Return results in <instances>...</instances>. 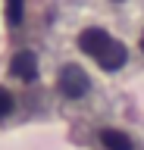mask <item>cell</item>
Segmentation results:
<instances>
[{
  "label": "cell",
  "instance_id": "6da1fadb",
  "mask_svg": "<svg viewBox=\"0 0 144 150\" xmlns=\"http://www.w3.org/2000/svg\"><path fill=\"white\" fill-rule=\"evenodd\" d=\"M57 84H60V91L66 94V97H72V100H78V97H85V94L91 91V78H88V72L82 69V66H75V63H69V66L60 69Z\"/></svg>",
  "mask_w": 144,
  "mask_h": 150
},
{
  "label": "cell",
  "instance_id": "7a4b0ae2",
  "mask_svg": "<svg viewBox=\"0 0 144 150\" xmlns=\"http://www.w3.org/2000/svg\"><path fill=\"white\" fill-rule=\"evenodd\" d=\"M10 75H16L19 81H35L38 78V56L31 50H19L10 59Z\"/></svg>",
  "mask_w": 144,
  "mask_h": 150
},
{
  "label": "cell",
  "instance_id": "3957f363",
  "mask_svg": "<svg viewBox=\"0 0 144 150\" xmlns=\"http://www.w3.org/2000/svg\"><path fill=\"white\" fill-rule=\"evenodd\" d=\"M125 59H128V50H125L122 41H110V44L100 50V56H97V63H100L104 72H119L125 66Z\"/></svg>",
  "mask_w": 144,
  "mask_h": 150
},
{
  "label": "cell",
  "instance_id": "277c9868",
  "mask_svg": "<svg viewBox=\"0 0 144 150\" xmlns=\"http://www.w3.org/2000/svg\"><path fill=\"white\" fill-rule=\"evenodd\" d=\"M110 41H113V38L106 35L104 28H85V31L78 35V47H82L88 56H94V59L100 56V50H104Z\"/></svg>",
  "mask_w": 144,
  "mask_h": 150
},
{
  "label": "cell",
  "instance_id": "5b68a950",
  "mask_svg": "<svg viewBox=\"0 0 144 150\" xmlns=\"http://www.w3.org/2000/svg\"><path fill=\"white\" fill-rule=\"evenodd\" d=\"M97 141H100L104 150H135V141L128 138L125 131H119V128H100Z\"/></svg>",
  "mask_w": 144,
  "mask_h": 150
},
{
  "label": "cell",
  "instance_id": "8992f818",
  "mask_svg": "<svg viewBox=\"0 0 144 150\" xmlns=\"http://www.w3.org/2000/svg\"><path fill=\"white\" fill-rule=\"evenodd\" d=\"M10 112H13V94L0 84V119H3V116H10Z\"/></svg>",
  "mask_w": 144,
  "mask_h": 150
},
{
  "label": "cell",
  "instance_id": "52a82bcc",
  "mask_svg": "<svg viewBox=\"0 0 144 150\" xmlns=\"http://www.w3.org/2000/svg\"><path fill=\"white\" fill-rule=\"evenodd\" d=\"M19 19H22V0H10V22L19 25Z\"/></svg>",
  "mask_w": 144,
  "mask_h": 150
},
{
  "label": "cell",
  "instance_id": "ba28073f",
  "mask_svg": "<svg viewBox=\"0 0 144 150\" xmlns=\"http://www.w3.org/2000/svg\"><path fill=\"white\" fill-rule=\"evenodd\" d=\"M138 44H141V50H144V31H141V41H138Z\"/></svg>",
  "mask_w": 144,
  "mask_h": 150
},
{
  "label": "cell",
  "instance_id": "9c48e42d",
  "mask_svg": "<svg viewBox=\"0 0 144 150\" xmlns=\"http://www.w3.org/2000/svg\"><path fill=\"white\" fill-rule=\"evenodd\" d=\"M113 3H122V0H113Z\"/></svg>",
  "mask_w": 144,
  "mask_h": 150
}]
</instances>
